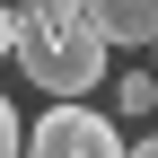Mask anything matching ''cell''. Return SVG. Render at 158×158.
<instances>
[{
    "label": "cell",
    "mask_w": 158,
    "mask_h": 158,
    "mask_svg": "<svg viewBox=\"0 0 158 158\" xmlns=\"http://www.w3.org/2000/svg\"><path fill=\"white\" fill-rule=\"evenodd\" d=\"M106 44L114 35L97 27L88 0H35V9H18V53L9 62L35 88H53V97H88L106 79Z\"/></svg>",
    "instance_id": "1"
},
{
    "label": "cell",
    "mask_w": 158,
    "mask_h": 158,
    "mask_svg": "<svg viewBox=\"0 0 158 158\" xmlns=\"http://www.w3.org/2000/svg\"><path fill=\"white\" fill-rule=\"evenodd\" d=\"M27 149H35V158H114L123 132H114L97 106H79V97H53V114L27 123Z\"/></svg>",
    "instance_id": "2"
},
{
    "label": "cell",
    "mask_w": 158,
    "mask_h": 158,
    "mask_svg": "<svg viewBox=\"0 0 158 158\" xmlns=\"http://www.w3.org/2000/svg\"><path fill=\"white\" fill-rule=\"evenodd\" d=\"M114 44H158V0H88Z\"/></svg>",
    "instance_id": "3"
},
{
    "label": "cell",
    "mask_w": 158,
    "mask_h": 158,
    "mask_svg": "<svg viewBox=\"0 0 158 158\" xmlns=\"http://www.w3.org/2000/svg\"><path fill=\"white\" fill-rule=\"evenodd\" d=\"M149 97H158V62H149V70H132L123 88H114V106H123V114H149Z\"/></svg>",
    "instance_id": "4"
},
{
    "label": "cell",
    "mask_w": 158,
    "mask_h": 158,
    "mask_svg": "<svg viewBox=\"0 0 158 158\" xmlns=\"http://www.w3.org/2000/svg\"><path fill=\"white\" fill-rule=\"evenodd\" d=\"M9 149H27V123H18V114H9V97H0V158H9Z\"/></svg>",
    "instance_id": "5"
},
{
    "label": "cell",
    "mask_w": 158,
    "mask_h": 158,
    "mask_svg": "<svg viewBox=\"0 0 158 158\" xmlns=\"http://www.w3.org/2000/svg\"><path fill=\"white\" fill-rule=\"evenodd\" d=\"M0 53H18V9H0Z\"/></svg>",
    "instance_id": "6"
},
{
    "label": "cell",
    "mask_w": 158,
    "mask_h": 158,
    "mask_svg": "<svg viewBox=\"0 0 158 158\" xmlns=\"http://www.w3.org/2000/svg\"><path fill=\"white\" fill-rule=\"evenodd\" d=\"M149 62H158V44H149Z\"/></svg>",
    "instance_id": "7"
}]
</instances>
